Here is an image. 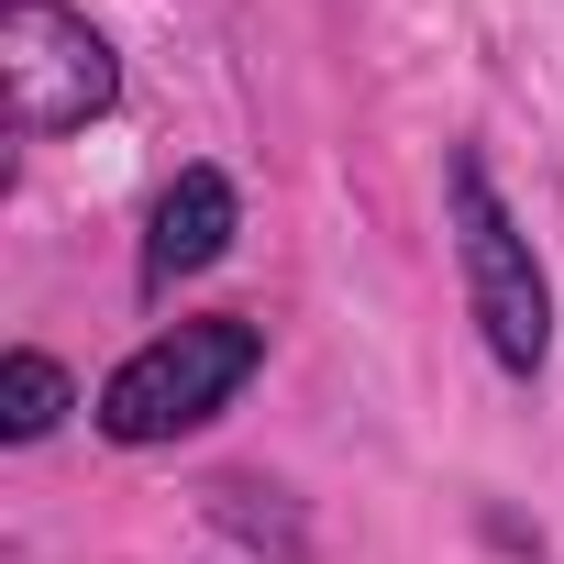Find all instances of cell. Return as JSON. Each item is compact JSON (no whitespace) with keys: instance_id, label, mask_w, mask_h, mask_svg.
Wrapping results in <instances>:
<instances>
[{"instance_id":"cell-1","label":"cell","mask_w":564,"mask_h":564,"mask_svg":"<svg viewBox=\"0 0 564 564\" xmlns=\"http://www.w3.org/2000/svg\"><path fill=\"white\" fill-rule=\"evenodd\" d=\"M443 232H454V276H465V322L487 344L498 377H542L553 366V276H542V243L531 221L509 210V188L487 177L476 144L443 155Z\"/></svg>"},{"instance_id":"cell-2","label":"cell","mask_w":564,"mask_h":564,"mask_svg":"<svg viewBox=\"0 0 564 564\" xmlns=\"http://www.w3.org/2000/svg\"><path fill=\"white\" fill-rule=\"evenodd\" d=\"M254 377H265V322H243V311H199V322L144 333V344H133V355L100 377L89 421H100V443L155 454V443H177V432L221 421V410H232Z\"/></svg>"},{"instance_id":"cell-3","label":"cell","mask_w":564,"mask_h":564,"mask_svg":"<svg viewBox=\"0 0 564 564\" xmlns=\"http://www.w3.org/2000/svg\"><path fill=\"white\" fill-rule=\"evenodd\" d=\"M0 100L23 144H67L122 111V56L67 0H0Z\"/></svg>"},{"instance_id":"cell-4","label":"cell","mask_w":564,"mask_h":564,"mask_svg":"<svg viewBox=\"0 0 564 564\" xmlns=\"http://www.w3.org/2000/svg\"><path fill=\"white\" fill-rule=\"evenodd\" d=\"M232 232H243V188H232V166H177L166 188H155V210H144V254H133V289L144 300H166L177 276H210L221 254H232Z\"/></svg>"},{"instance_id":"cell-5","label":"cell","mask_w":564,"mask_h":564,"mask_svg":"<svg viewBox=\"0 0 564 564\" xmlns=\"http://www.w3.org/2000/svg\"><path fill=\"white\" fill-rule=\"evenodd\" d=\"M199 498H210V531H232L243 553H265V564H311V520H300V498L276 487V476H210Z\"/></svg>"},{"instance_id":"cell-6","label":"cell","mask_w":564,"mask_h":564,"mask_svg":"<svg viewBox=\"0 0 564 564\" xmlns=\"http://www.w3.org/2000/svg\"><path fill=\"white\" fill-rule=\"evenodd\" d=\"M67 410H78V377H67L45 344H12V355H0V443H45Z\"/></svg>"}]
</instances>
